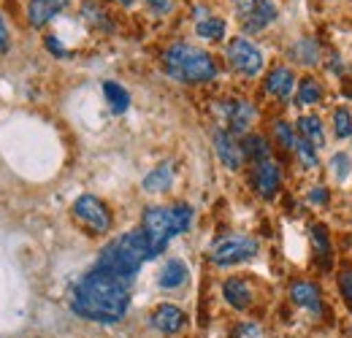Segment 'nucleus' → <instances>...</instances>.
Here are the masks:
<instances>
[{"label": "nucleus", "instance_id": "nucleus-1", "mask_svg": "<svg viewBox=\"0 0 352 338\" xmlns=\"http://www.w3.org/2000/svg\"><path fill=\"white\" fill-rule=\"evenodd\" d=\"M131 279H122L117 273H109L98 265H92L87 273L74 284L68 306L76 317L87 322H100V325H114L125 317L131 306Z\"/></svg>", "mask_w": 352, "mask_h": 338}, {"label": "nucleus", "instance_id": "nucleus-2", "mask_svg": "<svg viewBox=\"0 0 352 338\" xmlns=\"http://www.w3.org/2000/svg\"><path fill=\"white\" fill-rule=\"evenodd\" d=\"M155 257L157 254L152 252V244L144 236V230H131V233L114 238L111 244H106L100 249V257L95 260V265L109 271V273H117L122 279L135 282V273L141 271V265L155 260Z\"/></svg>", "mask_w": 352, "mask_h": 338}, {"label": "nucleus", "instance_id": "nucleus-3", "mask_svg": "<svg viewBox=\"0 0 352 338\" xmlns=\"http://www.w3.org/2000/svg\"><path fill=\"white\" fill-rule=\"evenodd\" d=\"M163 68L174 82L182 84H206L217 76V65L209 52L182 41L171 43L163 52Z\"/></svg>", "mask_w": 352, "mask_h": 338}, {"label": "nucleus", "instance_id": "nucleus-4", "mask_svg": "<svg viewBox=\"0 0 352 338\" xmlns=\"http://www.w3.org/2000/svg\"><path fill=\"white\" fill-rule=\"evenodd\" d=\"M192 225V209L187 203L176 206H149L141 216V230L152 244V252L163 254L171 244V238L179 233H187Z\"/></svg>", "mask_w": 352, "mask_h": 338}, {"label": "nucleus", "instance_id": "nucleus-5", "mask_svg": "<svg viewBox=\"0 0 352 338\" xmlns=\"http://www.w3.org/2000/svg\"><path fill=\"white\" fill-rule=\"evenodd\" d=\"M258 249H261V244L252 236H222L212 244L209 260L220 268H228V265H239V262L252 260Z\"/></svg>", "mask_w": 352, "mask_h": 338}, {"label": "nucleus", "instance_id": "nucleus-6", "mask_svg": "<svg viewBox=\"0 0 352 338\" xmlns=\"http://www.w3.org/2000/svg\"><path fill=\"white\" fill-rule=\"evenodd\" d=\"M233 5L244 33H261L279 14L274 0H233Z\"/></svg>", "mask_w": 352, "mask_h": 338}, {"label": "nucleus", "instance_id": "nucleus-7", "mask_svg": "<svg viewBox=\"0 0 352 338\" xmlns=\"http://www.w3.org/2000/svg\"><path fill=\"white\" fill-rule=\"evenodd\" d=\"M225 54H228L230 68L236 74L247 76V79H252V76H258L263 71V52L250 41V38H230Z\"/></svg>", "mask_w": 352, "mask_h": 338}, {"label": "nucleus", "instance_id": "nucleus-8", "mask_svg": "<svg viewBox=\"0 0 352 338\" xmlns=\"http://www.w3.org/2000/svg\"><path fill=\"white\" fill-rule=\"evenodd\" d=\"M74 216H76V222L82 225V227H87L89 233H109L111 230V212H109V206L100 201V198H95V195H82V198H76V203H74Z\"/></svg>", "mask_w": 352, "mask_h": 338}, {"label": "nucleus", "instance_id": "nucleus-9", "mask_svg": "<svg viewBox=\"0 0 352 338\" xmlns=\"http://www.w3.org/2000/svg\"><path fill=\"white\" fill-rule=\"evenodd\" d=\"M217 111L233 135H247V127L255 122V106L250 100H222Z\"/></svg>", "mask_w": 352, "mask_h": 338}, {"label": "nucleus", "instance_id": "nucleus-10", "mask_svg": "<svg viewBox=\"0 0 352 338\" xmlns=\"http://www.w3.org/2000/svg\"><path fill=\"white\" fill-rule=\"evenodd\" d=\"M252 187L263 201H274L282 187V170L274 160H263L252 166Z\"/></svg>", "mask_w": 352, "mask_h": 338}, {"label": "nucleus", "instance_id": "nucleus-11", "mask_svg": "<svg viewBox=\"0 0 352 338\" xmlns=\"http://www.w3.org/2000/svg\"><path fill=\"white\" fill-rule=\"evenodd\" d=\"M149 325H152L157 333H163V336H176V333L184 330V325H187V314H184L179 306L163 303V306H157V308L152 311Z\"/></svg>", "mask_w": 352, "mask_h": 338}, {"label": "nucleus", "instance_id": "nucleus-12", "mask_svg": "<svg viewBox=\"0 0 352 338\" xmlns=\"http://www.w3.org/2000/svg\"><path fill=\"white\" fill-rule=\"evenodd\" d=\"M214 152H217L220 163L228 170H241V166H244V152H241V141H236L233 133L214 130Z\"/></svg>", "mask_w": 352, "mask_h": 338}, {"label": "nucleus", "instance_id": "nucleus-13", "mask_svg": "<svg viewBox=\"0 0 352 338\" xmlns=\"http://www.w3.org/2000/svg\"><path fill=\"white\" fill-rule=\"evenodd\" d=\"M290 300L298 306V308H307L309 314L314 317H322L325 306H322V290L311 282H293L290 284Z\"/></svg>", "mask_w": 352, "mask_h": 338}, {"label": "nucleus", "instance_id": "nucleus-14", "mask_svg": "<svg viewBox=\"0 0 352 338\" xmlns=\"http://www.w3.org/2000/svg\"><path fill=\"white\" fill-rule=\"evenodd\" d=\"M293 87H296V74H293L290 68L276 65L274 71H268V76H265V92H268L271 98L287 100L290 92H293Z\"/></svg>", "mask_w": 352, "mask_h": 338}, {"label": "nucleus", "instance_id": "nucleus-15", "mask_svg": "<svg viewBox=\"0 0 352 338\" xmlns=\"http://www.w3.org/2000/svg\"><path fill=\"white\" fill-rule=\"evenodd\" d=\"M68 5V0H30L28 5V22L30 27H44L46 22H52V16H57L63 8Z\"/></svg>", "mask_w": 352, "mask_h": 338}, {"label": "nucleus", "instance_id": "nucleus-16", "mask_svg": "<svg viewBox=\"0 0 352 338\" xmlns=\"http://www.w3.org/2000/svg\"><path fill=\"white\" fill-rule=\"evenodd\" d=\"M222 295L228 300V306L236 308V311H244V308H250V303H252V290H250V284H247L241 276H230V279L222 284Z\"/></svg>", "mask_w": 352, "mask_h": 338}, {"label": "nucleus", "instance_id": "nucleus-17", "mask_svg": "<svg viewBox=\"0 0 352 338\" xmlns=\"http://www.w3.org/2000/svg\"><path fill=\"white\" fill-rule=\"evenodd\" d=\"M241 152H244V160H250L252 166L263 163V160H271V146L263 135H255V133H247L241 138Z\"/></svg>", "mask_w": 352, "mask_h": 338}, {"label": "nucleus", "instance_id": "nucleus-18", "mask_svg": "<svg viewBox=\"0 0 352 338\" xmlns=\"http://www.w3.org/2000/svg\"><path fill=\"white\" fill-rule=\"evenodd\" d=\"M171 184H174V168H171V163H163V166L152 168L144 176V181H141V187L146 192H166V190H171Z\"/></svg>", "mask_w": 352, "mask_h": 338}, {"label": "nucleus", "instance_id": "nucleus-19", "mask_svg": "<svg viewBox=\"0 0 352 338\" xmlns=\"http://www.w3.org/2000/svg\"><path fill=\"white\" fill-rule=\"evenodd\" d=\"M187 265L182 262V260H168L166 265H163V271H160V276H157V284L163 287V290H176V287H182L184 282H187Z\"/></svg>", "mask_w": 352, "mask_h": 338}, {"label": "nucleus", "instance_id": "nucleus-20", "mask_svg": "<svg viewBox=\"0 0 352 338\" xmlns=\"http://www.w3.org/2000/svg\"><path fill=\"white\" fill-rule=\"evenodd\" d=\"M298 133H301V138H307L311 146H325V133H322V122H320V117L317 114H304V117H298Z\"/></svg>", "mask_w": 352, "mask_h": 338}, {"label": "nucleus", "instance_id": "nucleus-21", "mask_svg": "<svg viewBox=\"0 0 352 338\" xmlns=\"http://www.w3.org/2000/svg\"><path fill=\"white\" fill-rule=\"evenodd\" d=\"M103 95H106V103L114 114H125L131 109V92L117 82H103Z\"/></svg>", "mask_w": 352, "mask_h": 338}, {"label": "nucleus", "instance_id": "nucleus-22", "mask_svg": "<svg viewBox=\"0 0 352 338\" xmlns=\"http://www.w3.org/2000/svg\"><path fill=\"white\" fill-rule=\"evenodd\" d=\"M311 244H314V252L320 257V268H331L333 254H331V241H328L325 225H314L311 227Z\"/></svg>", "mask_w": 352, "mask_h": 338}, {"label": "nucleus", "instance_id": "nucleus-23", "mask_svg": "<svg viewBox=\"0 0 352 338\" xmlns=\"http://www.w3.org/2000/svg\"><path fill=\"white\" fill-rule=\"evenodd\" d=\"M322 100V87L317 84V79H301L298 82V92H296V103L298 106H314V103H320Z\"/></svg>", "mask_w": 352, "mask_h": 338}, {"label": "nucleus", "instance_id": "nucleus-24", "mask_svg": "<svg viewBox=\"0 0 352 338\" xmlns=\"http://www.w3.org/2000/svg\"><path fill=\"white\" fill-rule=\"evenodd\" d=\"M225 30H228V25L222 19H217V16H206V19H201L195 25L198 38H206V41H222L225 38Z\"/></svg>", "mask_w": 352, "mask_h": 338}, {"label": "nucleus", "instance_id": "nucleus-25", "mask_svg": "<svg viewBox=\"0 0 352 338\" xmlns=\"http://www.w3.org/2000/svg\"><path fill=\"white\" fill-rule=\"evenodd\" d=\"M293 57L301 65H317L320 63V46H317L314 38H301V41L293 46Z\"/></svg>", "mask_w": 352, "mask_h": 338}, {"label": "nucleus", "instance_id": "nucleus-26", "mask_svg": "<svg viewBox=\"0 0 352 338\" xmlns=\"http://www.w3.org/2000/svg\"><path fill=\"white\" fill-rule=\"evenodd\" d=\"M293 152L298 155V160H301V166L307 170L317 168V146H311L307 138H296V146H293Z\"/></svg>", "mask_w": 352, "mask_h": 338}, {"label": "nucleus", "instance_id": "nucleus-27", "mask_svg": "<svg viewBox=\"0 0 352 338\" xmlns=\"http://www.w3.org/2000/svg\"><path fill=\"white\" fill-rule=\"evenodd\" d=\"M333 133H336V138H350L352 135V114L347 109L333 111Z\"/></svg>", "mask_w": 352, "mask_h": 338}, {"label": "nucleus", "instance_id": "nucleus-28", "mask_svg": "<svg viewBox=\"0 0 352 338\" xmlns=\"http://www.w3.org/2000/svg\"><path fill=\"white\" fill-rule=\"evenodd\" d=\"M350 168H352V160H350V155H347V152H339V155H333V157H331V173H333L339 181H347Z\"/></svg>", "mask_w": 352, "mask_h": 338}, {"label": "nucleus", "instance_id": "nucleus-29", "mask_svg": "<svg viewBox=\"0 0 352 338\" xmlns=\"http://www.w3.org/2000/svg\"><path fill=\"white\" fill-rule=\"evenodd\" d=\"M339 293H342L344 306L352 311V268L350 265H344V268L339 271Z\"/></svg>", "mask_w": 352, "mask_h": 338}, {"label": "nucleus", "instance_id": "nucleus-30", "mask_svg": "<svg viewBox=\"0 0 352 338\" xmlns=\"http://www.w3.org/2000/svg\"><path fill=\"white\" fill-rule=\"evenodd\" d=\"M274 138L285 146V149H293L296 146V133L287 122H274Z\"/></svg>", "mask_w": 352, "mask_h": 338}, {"label": "nucleus", "instance_id": "nucleus-31", "mask_svg": "<svg viewBox=\"0 0 352 338\" xmlns=\"http://www.w3.org/2000/svg\"><path fill=\"white\" fill-rule=\"evenodd\" d=\"M85 16H87L89 25H95V27H103V30L111 27V25L106 22V14H103L98 5H92V3H85Z\"/></svg>", "mask_w": 352, "mask_h": 338}, {"label": "nucleus", "instance_id": "nucleus-32", "mask_svg": "<svg viewBox=\"0 0 352 338\" xmlns=\"http://www.w3.org/2000/svg\"><path fill=\"white\" fill-rule=\"evenodd\" d=\"M328 201H331V195H328L325 187H311L309 190V203L311 206H328Z\"/></svg>", "mask_w": 352, "mask_h": 338}, {"label": "nucleus", "instance_id": "nucleus-33", "mask_svg": "<svg viewBox=\"0 0 352 338\" xmlns=\"http://www.w3.org/2000/svg\"><path fill=\"white\" fill-rule=\"evenodd\" d=\"M146 8L152 14H157V16H163V14H168L174 8V0H146Z\"/></svg>", "mask_w": 352, "mask_h": 338}, {"label": "nucleus", "instance_id": "nucleus-34", "mask_svg": "<svg viewBox=\"0 0 352 338\" xmlns=\"http://www.w3.org/2000/svg\"><path fill=\"white\" fill-rule=\"evenodd\" d=\"M46 49H49L52 54H57V57H68V49L60 43V38H54V36L46 38Z\"/></svg>", "mask_w": 352, "mask_h": 338}, {"label": "nucleus", "instance_id": "nucleus-35", "mask_svg": "<svg viewBox=\"0 0 352 338\" xmlns=\"http://www.w3.org/2000/svg\"><path fill=\"white\" fill-rule=\"evenodd\" d=\"M8 52V27L3 22V14H0V54Z\"/></svg>", "mask_w": 352, "mask_h": 338}, {"label": "nucleus", "instance_id": "nucleus-36", "mask_svg": "<svg viewBox=\"0 0 352 338\" xmlns=\"http://www.w3.org/2000/svg\"><path fill=\"white\" fill-rule=\"evenodd\" d=\"M120 3H122V5H133V3H135V0H120Z\"/></svg>", "mask_w": 352, "mask_h": 338}]
</instances>
